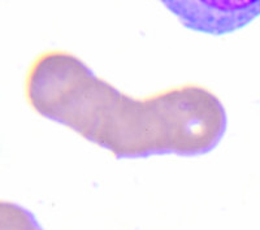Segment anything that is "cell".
Masks as SVG:
<instances>
[{"label":"cell","mask_w":260,"mask_h":230,"mask_svg":"<svg viewBox=\"0 0 260 230\" xmlns=\"http://www.w3.org/2000/svg\"><path fill=\"white\" fill-rule=\"evenodd\" d=\"M0 229L2 230H43L36 216L17 204L0 203Z\"/></svg>","instance_id":"cell-3"},{"label":"cell","mask_w":260,"mask_h":230,"mask_svg":"<svg viewBox=\"0 0 260 230\" xmlns=\"http://www.w3.org/2000/svg\"><path fill=\"white\" fill-rule=\"evenodd\" d=\"M181 24L208 36H226L260 16V0H160Z\"/></svg>","instance_id":"cell-2"},{"label":"cell","mask_w":260,"mask_h":230,"mask_svg":"<svg viewBox=\"0 0 260 230\" xmlns=\"http://www.w3.org/2000/svg\"><path fill=\"white\" fill-rule=\"evenodd\" d=\"M25 97L42 117L74 130L117 159L204 155L226 132L221 101L203 86L190 83L136 99L62 50L46 51L32 60Z\"/></svg>","instance_id":"cell-1"}]
</instances>
